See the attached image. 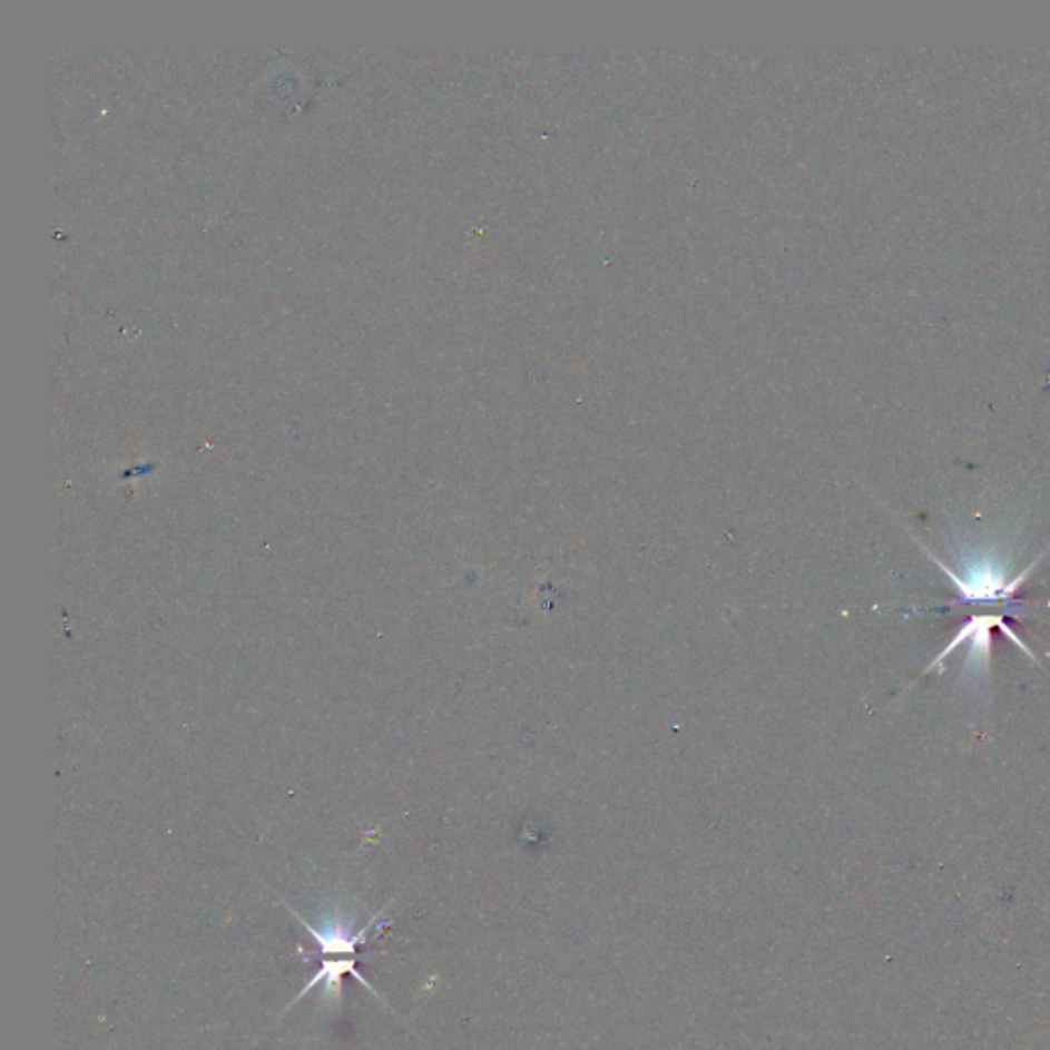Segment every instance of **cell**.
<instances>
[{
  "mask_svg": "<svg viewBox=\"0 0 1050 1050\" xmlns=\"http://www.w3.org/2000/svg\"><path fill=\"white\" fill-rule=\"evenodd\" d=\"M292 913L308 930L312 940L321 948V954L331 956V954H355L357 946L365 942L367 934L376 928L377 921L382 920L386 909H382L374 920L370 921L367 925H363L362 930H357V932L351 928V921L345 923L343 917H328V920L323 921V925H312L296 911H292Z\"/></svg>",
  "mask_w": 1050,
  "mask_h": 1050,
  "instance_id": "obj_3",
  "label": "cell"
},
{
  "mask_svg": "<svg viewBox=\"0 0 1050 1050\" xmlns=\"http://www.w3.org/2000/svg\"><path fill=\"white\" fill-rule=\"evenodd\" d=\"M355 964H357V962H355L353 959L325 960V962H323V966H321V971L312 977L311 981H308V985L304 987L298 998L292 1001V1005H294V1003H298L300 999L304 998V995H306L311 989H314V987L321 985V983H325V995H328V998L338 999V993H341V977L347 973L353 974V977H355V979H357V981H360V983H362V985L365 987L367 991H372L376 998H380V993H377L376 989H374V987L370 985V983L363 979V974L360 973L357 969H355ZM292 1005H290V1008H292Z\"/></svg>",
  "mask_w": 1050,
  "mask_h": 1050,
  "instance_id": "obj_4",
  "label": "cell"
},
{
  "mask_svg": "<svg viewBox=\"0 0 1050 1050\" xmlns=\"http://www.w3.org/2000/svg\"><path fill=\"white\" fill-rule=\"evenodd\" d=\"M930 557L934 558L935 565L946 572L950 577V581L956 585V589L960 591V596L964 597V601H971V603H998L999 599H1012L1013 593L1020 589V585L1024 583L1028 579V575L1034 571L1038 562L1042 560V557H1038L1024 572H1020L1013 581H1008L1005 572L999 569L998 562L995 560H987V558H979L974 562H969L966 569H964V575L959 577L956 572L950 571V567L944 565L940 558L934 557L930 552Z\"/></svg>",
  "mask_w": 1050,
  "mask_h": 1050,
  "instance_id": "obj_1",
  "label": "cell"
},
{
  "mask_svg": "<svg viewBox=\"0 0 1050 1050\" xmlns=\"http://www.w3.org/2000/svg\"><path fill=\"white\" fill-rule=\"evenodd\" d=\"M1003 620L999 616H973L969 622L964 624L960 628L956 636L948 642L946 649L942 650L938 657H935L934 663L925 669V671H932V669H942V663L946 659L950 652L959 649L960 645L969 642V652H966V671L969 674H983L989 663H991V635H993V628H1001L1003 626Z\"/></svg>",
  "mask_w": 1050,
  "mask_h": 1050,
  "instance_id": "obj_2",
  "label": "cell"
}]
</instances>
